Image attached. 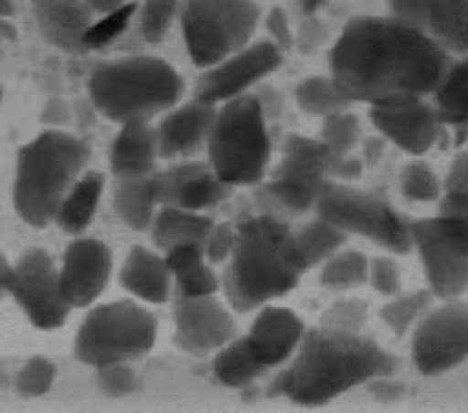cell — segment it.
<instances>
[{
    "label": "cell",
    "instance_id": "obj_10",
    "mask_svg": "<svg viewBox=\"0 0 468 413\" xmlns=\"http://www.w3.org/2000/svg\"><path fill=\"white\" fill-rule=\"evenodd\" d=\"M314 208L322 219L346 234H358L395 254H408L413 249L410 221L377 192L329 181Z\"/></svg>",
    "mask_w": 468,
    "mask_h": 413
},
{
    "label": "cell",
    "instance_id": "obj_50",
    "mask_svg": "<svg viewBox=\"0 0 468 413\" xmlns=\"http://www.w3.org/2000/svg\"><path fill=\"white\" fill-rule=\"evenodd\" d=\"M40 119H42V122L53 124V126L68 122V119H69L68 104H66L64 101H60V99H51V101H48L46 106H44V110H42Z\"/></svg>",
    "mask_w": 468,
    "mask_h": 413
},
{
    "label": "cell",
    "instance_id": "obj_23",
    "mask_svg": "<svg viewBox=\"0 0 468 413\" xmlns=\"http://www.w3.org/2000/svg\"><path fill=\"white\" fill-rule=\"evenodd\" d=\"M157 157V133L150 121L135 119L121 124L110 148V166L115 177L148 175Z\"/></svg>",
    "mask_w": 468,
    "mask_h": 413
},
{
    "label": "cell",
    "instance_id": "obj_20",
    "mask_svg": "<svg viewBox=\"0 0 468 413\" xmlns=\"http://www.w3.org/2000/svg\"><path fill=\"white\" fill-rule=\"evenodd\" d=\"M303 334V320L294 311L265 303L260 307L245 338L258 362L269 369L289 362Z\"/></svg>",
    "mask_w": 468,
    "mask_h": 413
},
{
    "label": "cell",
    "instance_id": "obj_28",
    "mask_svg": "<svg viewBox=\"0 0 468 413\" xmlns=\"http://www.w3.org/2000/svg\"><path fill=\"white\" fill-rule=\"evenodd\" d=\"M104 188L101 172H88L68 190L55 214V223L68 234H80L91 223Z\"/></svg>",
    "mask_w": 468,
    "mask_h": 413
},
{
    "label": "cell",
    "instance_id": "obj_53",
    "mask_svg": "<svg viewBox=\"0 0 468 413\" xmlns=\"http://www.w3.org/2000/svg\"><path fill=\"white\" fill-rule=\"evenodd\" d=\"M13 274V265L7 261V258L0 252V300L5 292H9V281Z\"/></svg>",
    "mask_w": 468,
    "mask_h": 413
},
{
    "label": "cell",
    "instance_id": "obj_30",
    "mask_svg": "<svg viewBox=\"0 0 468 413\" xmlns=\"http://www.w3.org/2000/svg\"><path fill=\"white\" fill-rule=\"evenodd\" d=\"M452 60L444 79L433 93V106L446 126H468V51Z\"/></svg>",
    "mask_w": 468,
    "mask_h": 413
},
{
    "label": "cell",
    "instance_id": "obj_46",
    "mask_svg": "<svg viewBox=\"0 0 468 413\" xmlns=\"http://www.w3.org/2000/svg\"><path fill=\"white\" fill-rule=\"evenodd\" d=\"M367 387L373 395L375 400L378 402H384V404H391V402H397L402 398L406 387L393 380V375H388V376H377L373 380L367 382Z\"/></svg>",
    "mask_w": 468,
    "mask_h": 413
},
{
    "label": "cell",
    "instance_id": "obj_37",
    "mask_svg": "<svg viewBox=\"0 0 468 413\" xmlns=\"http://www.w3.org/2000/svg\"><path fill=\"white\" fill-rule=\"evenodd\" d=\"M137 2H130L115 11L99 15L97 20H93L84 33V49H102L110 44H113L130 26L132 18H135Z\"/></svg>",
    "mask_w": 468,
    "mask_h": 413
},
{
    "label": "cell",
    "instance_id": "obj_42",
    "mask_svg": "<svg viewBox=\"0 0 468 413\" xmlns=\"http://www.w3.org/2000/svg\"><path fill=\"white\" fill-rule=\"evenodd\" d=\"M367 281L371 287L382 294V296H395L400 292L402 280H400V269L395 259L388 256H377L369 259V270H367Z\"/></svg>",
    "mask_w": 468,
    "mask_h": 413
},
{
    "label": "cell",
    "instance_id": "obj_45",
    "mask_svg": "<svg viewBox=\"0 0 468 413\" xmlns=\"http://www.w3.org/2000/svg\"><path fill=\"white\" fill-rule=\"evenodd\" d=\"M265 29L269 33V40L283 53L292 49L294 46V31L291 27L289 16L283 7L274 5L265 16Z\"/></svg>",
    "mask_w": 468,
    "mask_h": 413
},
{
    "label": "cell",
    "instance_id": "obj_34",
    "mask_svg": "<svg viewBox=\"0 0 468 413\" xmlns=\"http://www.w3.org/2000/svg\"><path fill=\"white\" fill-rule=\"evenodd\" d=\"M382 305L380 318L395 336H404L430 311L433 294L430 289H419L406 294H395Z\"/></svg>",
    "mask_w": 468,
    "mask_h": 413
},
{
    "label": "cell",
    "instance_id": "obj_56",
    "mask_svg": "<svg viewBox=\"0 0 468 413\" xmlns=\"http://www.w3.org/2000/svg\"><path fill=\"white\" fill-rule=\"evenodd\" d=\"M2 99H4V88H2V84H0V104H2Z\"/></svg>",
    "mask_w": 468,
    "mask_h": 413
},
{
    "label": "cell",
    "instance_id": "obj_44",
    "mask_svg": "<svg viewBox=\"0 0 468 413\" xmlns=\"http://www.w3.org/2000/svg\"><path fill=\"white\" fill-rule=\"evenodd\" d=\"M234 241H236V225L227 223V221L214 225L205 245H203L207 261L212 265L229 261L232 249H234Z\"/></svg>",
    "mask_w": 468,
    "mask_h": 413
},
{
    "label": "cell",
    "instance_id": "obj_25",
    "mask_svg": "<svg viewBox=\"0 0 468 413\" xmlns=\"http://www.w3.org/2000/svg\"><path fill=\"white\" fill-rule=\"evenodd\" d=\"M165 261L179 296H210L219 289V278L208 265L203 245L174 247L165 252Z\"/></svg>",
    "mask_w": 468,
    "mask_h": 413
},
{
    "label": "cell",
    "instance_id": "obj_35",
    "mask_svg": "<svg viewBox=\"0 0 468 413\" xmlns=\"http://www.w3.org/2000/svg\"><path fill=\"white\" fill-rule=\"evenodd\" d=\"M135 16L143 40L159 44L179 16V0H143L137 4Z\"/></svg>",
    "mask_w": 468,
    "mask_h": 413
},
{
    "label": "cell",
    "instance_id": "obj_32",
    "mask_svg": "<svg viewBox=\"0 0 468 413\" xmlns=\"http://www.w3.org/2000/svg\"><path fill=\"white\" fill-rule=\"evenodd\" d=\"M294 101L303 113L322 119L347 110L351 104L331 75H311L302 79L294 86Z\"/></svg>",
    "mask_w": 468,
    "mask_h": 413
},
{
    "label": "cell",
    "instance_id": "obj_13",
    "mask_svg": "<svg viewBox=\"0 0 468 413\" xmlns=\"http://www.w3.org/2000/svg\"><path fill=\"white\" fill-rule=\"evenodd\" d=\"M283 60V53L269 40L249 42L225 58L203 68L194 84L192 99L219 106L230 99L249 93L265 77L274 73Z\"/></svg>",
    "mask_w": 468,
    "mask_h": 413
},
{
    "label": "cell",
    "instance_id": "obj_12",
    "mask_svg": "<svg viewBox=\"0 0 468 413\" xmlns=\"http://www.w3.org/2000/svg\"><path fill=\"white\" fill-rule=\"evenodd\" d=\"M468 358V302L457 298L430 309L413 327L411 360L426 375L446 373Z\"/></svg>",
    "mask_w": 468,
    "mask_h": 413
},
{
    "label": "cell",
    "instance_id": "obj_40",
    "mask_svg": "<svg viewBox=\"0 0 468 413\" xmlns=\"http://www.w3.org/2000/svg\"><path fill=\"white\" fill-rule=\"evenodd\" d=\"M55 364L44 356L29 358L15 376V389L24 398L46 395L55 380Z\"/></svg>",
    "mask_w": 468,
    "mask_h": 413
},
{
    "label": "cell",
    "instance_id": "obj_43",
    "mask_svg": "<svg viewBox=\"0 0 468 413\" xmlns=\"http://www.w3.org/2000/svg\"><path fill=\"white\" fill-rule=\"evenodd\" d=\"M327 37H329L327 26L324 24V20L320 16H316V13L303 15L302 22L298 24V27L294 31V46L292 48H296L302 55H311L325 44Z\"/></svg>",
    "mask_w": 468,
    "mask_h": 413
},
{
    "label": "cell",
    "instance_id": "obj_18",
    "mask_svg": "<svg viewBox=\"0 0 468 413\" xmlns=\"http://www.w3.org/2000/svg\"><path fill=\"white\" fill-rule=\"evenodd\" d=\"M112 272V252L108 245L91 238L71 241L62 256L58 281L69 307H86L99 298Z\"/></svg>",
    "mask_w": 468,
    "mask_h": 413
},
{
    "label": "cell",
    "instance_id": "obj_38",
    "mask_svg": "<svg viewBox=\"0 0 468 413\" xmlns=\"http://www.w3.org/2000/svg\"><path fill=\"white\" fill-rule=\"evenodd\" d=\"M360 139V122L355 113L342 110L322 119L320 141L335 154H351Z\"/></svg>",
    "mask_w": 468,
    "mask_h": 413
},
{
    "label": "cell",
    "instance_id": "obj_5",
    "mask_svg": "<svg viewBox=\"0 0 468 413\" xmlns=\"http://www.w3.org/2000/svg\"><path fill=\"white\" fill-rule=\"evenodd\" d=\"M93 106L110 121H150L174 108L185 82L172 64L154 55H130L101 62L90 75Z\"/></svg>",
    "mask_w": 468,
    "mask_h": 413
},
{
    "label": "cell",
    "instance_id": "obj_16",
    "mask_svg": "<svg viewBox=\"0 0 468 413\" xmlns=\"http://www.w3.org/2000/svg\"><path fill=\"white\" fill-rule=\"evenodd\" d=\"M367 117L388 143L413 157H422L444 137V122L441 121L433 102L426 99L391 104L369 106Z\"/></svg>",
    "mask_w": 468,
    "mask_h": 413
},
{
    "label": "cell",
    "instance_id": "obj_36",
    "mask_svg": "<svg viewBox=\"0 0 468 413\" xmlns=\"http://www.w3.org/2000/svg\"><path fill=\"white\" fill-rule=\"evenodd\" d=\"M400 192L408 201L433 203L442 196V183L426 161L415 159L400 172Z\"/></svg>",
    "mask_w": 468,
    "mask_h": 413
},
{
    "label": "cell",
    "instance_id": "obj_26",
    "mask_svg": "<svg viewBox=\"0 0 468 413\" xmlns=\"http://www.w3.org/2000/svg\"><path fill=\"white\" fill-rule=\"evenodd\" d=\"M152 239L163 252L179 245H205L214 223L199 212L161 206L152 221Z\"/></svg>",
    "mask_w": 468,
    "mask_h": 413
},
{
    "label": "cell",
    "instance_id": "obj_11",
    "mask_svg": "<svg viewBox=\"0 0 468 413\" xmlns=\"http://www.w3.org/2000/svg\"><path fill=\"white\" fill-rule=\"evenodd\" d=\"M411 247L417 249L428 289L442 300L468 289V227L463 219L437 214L410 221Z\"/></svg>",
    "mask_w": 468,
    "mask_h": 413
},
{
    "label": "cell",
    "instance_id": "obj_6",
    "mask_svg": "<svg viewBox=\"0 0 468 413\" xmlns=\"http://www.w3.org/2000/svg\"><path fill=\"white\" fill-rule=\"evenodd\" d=\"M208 164L230 186L261 183L271 161L269 121L254 91L216 106L207 137Z\"/></svg>",
    "mask_w": 468,
    "mask_h": 413
},
{
    "label": "cell",
    "instance_id": "obj_48",
    "mask_svg": "<svg viewBox=\"0 0 468 413\" xmlns=\"http://www.w3.org/2000/svg\"><path fill=\"white\" fill-rule=\"evenodd\" d=\"M439 214L459 217L468 227V192L444 190L439 197Z\"/></svg>",
    "mask_w": 468,
    "mask_h": 413
},
{
    "label": "cell",
    "instance_id": "obj_3",
    "mask_svg": "<svg viewBox=\"0 0 468 413\" xmlns=\"http://www.w3.org/2000/svg\"><path fill=\"white\" fill-rule=\"evenodd\" d=\"M305 272L292 230L274 214L243 217L219 289L236 312H250L289 294Z\"/></svg>",
    "mask_w": 468,
    "mask_h": 413
},
{
    "label": "cell",
    "instance_id": "obj_14",
    "mask_svg": "<svg viewBox=\"0 0 468 413\" xmlns=\"http://www.w3.org/2000/svg\"><path fill=\"white\" fill-rule=\"evenodd\" d=\"M9 294L29 322L44 331L60 327L71 309L62 296L53 258L44 249H31L18 259L13 267Z\"/></svg>",
    "mask_w": 468,
    "mask_h": 413
},
{
    "label": "cell",
    "instance_id": "obj_2",
    "mask_svg": "<svg viewBox=\"0 0 468 413\" xmlns=\"http://www.w3.org/2000/svg\"><path fill=\"white\" fill-rule=\"evenodd\" d=\"M397 358L360 333L325 327L305 331L298 349L271 382L267 395L296 406H325L377 376L395 375Z\"/></svg>",
    "mask_w": 468,
    "mask_h": 413
},
{
    "label": "cell",
    "instance_id": "obj_54",
    "mask_svg": "<svg viewBox=\"0 0 468 413\" xmlns=\"http://www.w3.org/2000/svg\"><path fill=\"white\" fill-rule=\"evenodd\" d=\"M325 2H327V0H296L300 11H302L303 15H313V13H316Z\"/></svg>",
    "mask_w": 468,
    "mask_h": 413
},
{
    "label": "cell",
    "instance_id": "obj_47",
    "mask_svg": "<svg viewBox=\"0 0 468 413\" xmlns=\"http://www.w3.org/2000/svg\"><path fill=\"white\" fill-rule=\"evenodd\" d=\"M444 190L468 192V152H459L453 157L442 185V192Z\"/></svg>",
    "mask_w": 468,
    "mask_h": 413
},
{
    "label": "cell",
    "instance_id": "obj_22",
    "mask_svg": "<svg viewBox=\"0 0 468 413\" xmlns=\"http://www.w3.org/2000/svg\"><path fill=\"white\" fill-rule=\"evenodd\" d=\"M35 16L40 35L64 53H82L84 33L93 22V13L82 0H37Z\"/></svg>",
    "mask_w": 468,
    "mask_h": 413
},
{
    "label": "cell",
    "instance_id": "obj_52",
    "mask_svg": "<svg viewBox=\"0 0 468 413\" xmlns=\"http://www.w3.org/2000/svg\"><path fill=\"white\" fill-rule=\"evenodd\" d=\"M86 4V7L93 13V15H104L110 11H115L133 0H82Z\"/></svg>",
    "mask_w": 468,
    "mask_h": 413
},
{
    "label": "cell",
    "instance_id": "obj_55",
    "mask_svg": "<svg viewBox=\"0 0 468 413\" xmlns=\"http://www.w3.org/2000/svg\"><path fill=\"white\" fill-rule=\"evenodd\" d=\"M15 13V0H0V18H7Z\"/></svg>",
    "mask_w": 468,
    "mask_h": 413
},
{
    "label": "cell",
    "instance_id": "obj_1",
    "mask_svg": "<svg viewBox=\"0 0 468 413\" xmlns=\"http://www.w3.org/2000/svg\"><path fill=\"white\" fill-rule=\"evenodd\" d=\"M452 55L393 15L351 18L329 51V75L351 102L391 106L433 97Z\"/></svg>",
    "mask_w": 468,
    "mask_h": 413
},
{
    "label": "cell",
    "instance_id": "obj_24",
    "mask_svg": "<svg viewBox=\"0 0 468 413\" xmlns=\"http://www.w3.org/2000/svg\"><path fill=\"white\" fill-rule=\"evenodd\" d=\"M119 281L128 292L148 303H165L170 296L172 274L165 258L146 247L135 245L122 263Z\"/></svg>",
    "mask_w": 468,
    "mask_h": 413
},
{
    "label": "cell",
    "instance_id": "obj_21",
    "mask_svg": "<svg viewBox=\"0 0 468 413\" xmlns=\"http://www.w3.org/2000/svg\"><path fill=\"white\" fill-rule=\"evenodd\" d=\"M214 113L216 106L196 99L170 108L155 126L159 157L174 159L194 155L207 144Z\"/></svg>",
    "mask_w": 468,
    "mask_h": 413
},
{
    "label": "cell",
    "instance_id": "obj_8",
    "mask_svg": "<svg viewBox=\"0 0 468 413\" xmlns=\"http://www.w3.org/2000/svg\"><path fill=\"white\" fill-rule=\"evenodd\" d=\"M177 20L192 64L203 69L252 40L260 7L256 0H179Z\"/></svg>",
    "mask_w": 468,
    "mask_h": 413
},
{
    "label": "cell",
    "instance_id": "obj_29",
    "mask_svg": "<svg viewBox=\"0 0 468 413\" xmlns=\"http://www.w3.org/2000/svg\"><path fill=\"white\" fill-rule=\"evenodd\" d=\"M265 367L258 362L250 351L245 336H234L223 347L218 349L212 360L214 376L227 387H247L258 376H261Z\"/></svg>",
    "mask_w": 468,
    "mask_h": 413
},
{
    "label": "cell",
    "instance_id": "obj_41",
    "mask_svg": "<svg viewBox=\"0 0 468 413\" xmlns=\"http://www.w3.org/2000/svg\"><path fill=\"white\" fill-rule=\"evenodd\" d=\"M99 387L110 397H124L135 391L137 378L126 362H112L97 367Z\"/></svg>",
    "mask_w": 468,
    "mask_h": 413
},
{
    "label": "cell",
    "instance_id": "obj_4",
    "mask_svg": "<svg viewBox=\"0 0 468 413\" xmlns=\"http://www.w3.org/2000/svg\"><path fill=\"white\" fill-rule=\"evenodd\" d=\"M88 159L90 146L60 130H46L26 143L16 155L13 186L20 217L33 227L49 225Z\"/></svg>",
    "mask_w": 468,
    "mask_h": 413
},
{
    "label": "cell",
    "instance_id": "obj_51",
    "mask_svg": "<svg viewBox=\"0 0 468 413\" xmlns=\"http://www.w3.org/2000/svg\"><path fill=\"white\" fill-rule=\"evenodd\" d=\"M386 139L382 135H377V137H367L364 141V148H362V161L367 164V166H375L380 163V159L384 157V152H386Z\"/></svg>",
    "mask_w": 468,
    "mask_h": 413
},
{
    "label": "cell",
    "instance_id": "obj_9",
    "mask_svg": "<svg viewBox=\"0 0 468 413\" xmlns=\"http://www.w3.org/2000/svg\"><path fill=\"white\" fill-rule=\"evenodd\" d=\"M320 139L289 133L282 144V157L272 177L261 185L258 196L276 210L303 214L314 208L329 177H335L338 157Z\"/></svg>",
    "mask_w": 468,
    "mask_h": 413
},
{
    "label": "cell",
    "instance_id": "obj_7",
    "mask_svg": "<svg viewBox=\"0 0 468 413\" xmlns=\"http://www.w3.org/2000/svg\"><path fill=\"white\" fill-rule=\"evenodd\" d=\"M157 336V318L148 309L119 300L91 309L82 320L73 353L77 360L101 367L146 355Z\"/></svg>",
    "mask_w": 468,
    "mask_h": 413
},
{
    "label": "cell",
    "instance_id": "obj_31",
    "mask_svg": "<svg viewBox=\"0 0 468 413\" xmlns=\"http://www.w3.org/2000/svg\"><path fill=\"white\" fill-rule=\"evenodd\" d=\"M292 234H294V247H296L298 258L305 270L324 263L329 256L340 250L347 239L346 232H342L329 221L322 219L320 216L305 223L300 230Z\"/></svg>",
    "mask_w": 468,
    "mask_h": 413
},
{
    "label": "cell",
    "instance_id": "obj_27",
    "mask_svg": "<svg viewBox=\"0 0 468 413\" xmlns=\"http://www.w3.org/2000/svg\"><path fill=\"white\" fill-rule=\"evenodd\" d=\"M112 203L124 225L133 230H146L154 221L155 205H159L154 172L139 177H117Z\"/></svg>",
    "mask_w": 468,
    "mask_h": 413
},
{
    "label": "cell",
    "instance_id": "obj_15",
    "mask_svg": "<svg viewBox=\"0 0 468 413\" xmlns=\"http://www.w3.org/2000/svg\"><path fill=\"white\" fill-rule=\"evenodd\" d=\"M174 344L190 355H207L230 342L236 322L221 302L210 296H177L174 303Z\"/></svg>",
    "mask_w": 468,
    "mask_h": 413
},
{
    "label": "cell",
    "instance_id": "obj_49",
    "mask_svg": "<svg viewBox=\"0 0 468 413\" xmlns=\"http://www.w3.org/2000/svg\"><path fill=\"white\" fill-rule=\"evenodd\" d=\"M258 90H254V95L258 97L260 101V106L267 117V121H274L280 117L282 110H283V102H282V95L272 88V86H267V84H258L256 86Z\"/></svg>",
    "mask_w": 468,
    "mask_h": 413
},
{
    "label": "cell",
    "instance_id": "obj_17",
    "mask_svg": "<svg viewBox=\"0 0 468 413\" xmlns=\"http://www.w3.org/2000/svg\"><path fill=\"white\" fill-rule=\"evenodd\" d=\"M388 7L452 57L468 51V0H388Z\"/></svg>",
    "mask_w": 468,
    "mask_h": 413
},
{
    "label": "cell",
    "instance_id": "obj_39",
    "mask_svg": "<svg viewBox=\"0 0 468 413\" xmlns=\"http://www.w3.org/2000/svg\"><path fill=\"white\" fill-rule=\"evenodd\" d=\"M367 320V303L360 298H344L331 303L322 318L320 327L340 333H360Z\"/></svg>",
    "mask_w": 468,
    "mask_h": 413
},
{
    "label": "cell",
    "instance_id": "obj_19",
    "mask_svg": "<svg viewBox=\"0 0 468 413\" xmlns=\"http://www.w3.org/2000/svg\"><path fill=\"white\" fill-rule=\"evenodd\" d=\"M157 203L199 212L229 199L232 188L221 181L210 164L197 161L179 163L165 172L154 174Z\"/></svg>",
    "mask_w": 468,
    "mask_h": 413
},
{
    "label": "cell",
    "instance_id": "obj_33",
    "mask_svg": "<svg viewBox=\"0 0 468 413\" xmlns=\"http://www.w3.org/2000/svg\"><path fill=\"white\" fill-rule=\"evenodd\" d=\"M369 259L366 254L346 249L336 250L322 263L320 283L329 291H349L367 281Z\"/></svg>",
    "mask_w": 468,
    "mask_h": 413
}]
</instances>
